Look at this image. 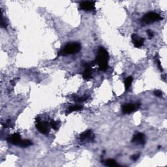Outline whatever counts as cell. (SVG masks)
<instances>
[{"label": "cell", "mask_w": 167, "mask_h": 167, "mask_svg": "<svg viewBox=\"0 0 167 167\" xmlns=\"http://www.w3.org/2000/svg\"><path fill=\"white\" fill-rule=\"evenodd\" d=\"M109 55L107 50L103 46L98 49L97 55L95 61L99 65V70L101 71H106L108 67Z\"/></svg>", "instance_id": "cell-1"}, {"label": "cell", "mask_w": 167, "mask_h": 167, "mask_svg": "<svg viewBox=\"0 0 167 167\" xmlns=\"http://www.w3.org/2000/svg\"><path fill=\"white\" fill-rule=\"evenodd\" d=\"M81 45L78 42H70L67 44L63 49L58 52V57L60 56L72 55L78 53L81 50Z\"/></svg>", "instance_id": "cell-2"}, {"label": "cell", "mask_w": 167, "mask_h": 167, "mask_svg": "<svg viewBox=\"0 0 167 167\" xmlns=\"http://www.w3.org/2000/svg\"><path fill=\"white\" fill-rule=\"evenodd\" d=\"M161 20H163V17L159 14L155 12H149L146 13L142 18L141 22L142 23L146 24H149L154 23L155 22H158Z\"/></svg>", "instance_id": "cell-3"}, {"label": "cell", "mask_w": 167, "mask_h": 167, "mask_svg": "<svg viewBox=\"0 0 167 167\" xmlns=\"http://www.w3.org/2000/svg\"><path fill=\"white\" fill-rule=\"evenodd\" d=\"M36 128L41 134L48 135L50 132L49 124L46 122L42 121L39 118H36Z\"/></svg>", "instance_id": "cell-4"}, {"label": "cell", "mask_w": 167, "mask_h": 167, "mask_svg": "<svg viewBox=\"0 0 167 167\" xmlns=\"http://www.w3.org/2000/svg\"><path fill=\"white\" fill-rule=\"evenodd\" d=\"M95 61L92 62H83V65L84 67V71L83 72V78L84 80H89L92 78V67L95 65Z\"/></svg>", "instance_id": "cell-5"}, {"label": "cell", "mask_w": 167, "mask_h": 167, "mask_svg": "<svg viewBox=\"0 0 167 167\" xmlns=\"http://www.w3.org/2000/svg\"><path fill=\"white\" fill-rule=\"evenodd\" d=\"M140 104L139 103L132 104V103H127L124 104L122 107V111L123 114H131L135 112L138 108H139Z\"/></svg>", "instance_id": "cell-6"}, {"label": "cell", "mask_w": 167, "mask_h": 167, "mask_svg": "<svg viewBox=\"0 0 167 167\" xmlns=\"http://www.w3.org/2000/svg\"><path fill=\"white\" fill-rule=\"evenodd\" d=\"M95 2H82L80 3V7L85 11L94 12L95 11Z\"/></svg>", "instance_id": "cell-7"}, {"label": "cell", "mask_w": 167, "mask_h": 167, "mask_svg": "<svg viewBox=\"0 0 167 167\" xmlns=\"http://www.w3.org/2000/svg\"><path fill=\"white\" fill-rule=\"evenodd\" d=\"M95 138V135L91 130H87L82 133L80 136V140L83 142H89L93 141Z\"/></svg>", "instance_id": "cell-8"}, {"label": "cell", "mask_w": 167, "mask_h": 167, "mask_svg": "<svg viewBox=\"0 0 167 167\" xmlns=\"http://www.w3.org/2000/svg\"><path fill=\"white\" fill-rule=\"evenodd\" d=\"M132 142L140 145H144L146 143V136L143 133H138L133 136L132 138Z\"/></svg>", "instance_id": "cell-9"}, {"label": "cell", "mask_w": 167, "mask_h": 167, "mask_svg": "<svg viewBox=\"0 0 167 167\" xmlns=\"http://www.w3.org/2000/svg\"><path fill=\"white\" fill-rule=\"evenodd\" d=\"M22 138L19 133H14L13 135L9 136L7 138L8 142L11 143V144L16 146H19L20 143L22 141Z\"/></svg>", "instance_id": "cell-10"}, {"label": "cell", "mask_w": 167, "mask_h": 167, "mask_svg": "<svg viewBox=\"0 0 167 167\" xmlns=\"http://www.w3.org/2000/svg\"><path fill=\"white\" fill-rule=\"evenodd\" d=\"M132 42L135 47L136 48H141L144 43V39L142 37H139L136 34L133 33L131 35Z\"/></svg>", "instance_id": "cell-11"}, {"label": "cell", "mask_w": 167, "mask_h": 167, "mask_svg": "<svg viewBox=\"0 0 167 167\" xmlns=\"http://www.w3.org/2000/svg\"><path fill=\"white\" fill-rule=\"evenodd\" d=\"M82 108L83 107L82 105H80V104H75V105L70 106L67 109L66 115H68L69 114L72 113L73 112L81 111V110H82Z\"/></svg>", "instance_id": "cell-12"}, {"label": "cell", "mask_w": 167, "mask_h": 167, "mask_svg": "<svg viewBox=\"0 0 167 167\" xmlns=\"http://www.w3.org/2000/svg\"><path fill=\"white\" fill-rule=\"evenodd\" d=\"M104 165H106L107 166H112V167H115V166H119V165L117 163V162L112 159H108L106 161H104Z\"/></svg>", "instance_id": "cell-13"}, {"label": "cell", "mask_w": 167, "mask_h": 167, "mask_svg": "<svg viewBox=\"0 0 167 167\" xmlns=\"http://www.w3.org/2000/svg\"><path fill=\"white\" fill-rule=\"evenodd\" d=\"M133 81V78L132 76H128L127 78H126V79L125 80V82H124L126 90H129V89L130 88V87L131 86Z\"/></svg>", "instance_id": "cell-14"}, {"label": "cell", "mask_w": 167, "mask_h": 167, "mask_svg": "<svg viewBox=\"0 0 167 167\" xmlns=\"http://www.w3.org/2000/svg\"><path fill=\"white\" fill-rule=\"evenodd\" d=\"M33 144V142L31 140H22L21 142L19 144V146L21 147H27L31 146Z\"/></svg>", "instance_id": "cell-15"}, {"label": "cell", "mask_w": 167, "mask_h": 167, "mask_svg": "<svg viewBox=\"0 0 167 167\" xmlns=\"http://www.w3.org/2000/svg\"><path fill=\"white\" fill-rule=\"evenodd\" d=\"M60 122H58V121H54L53 120H52L50 123V127L53 129L54 130H58L59 127H60Z\"/></svg>", "instance_id": "cell-16"}, {"label": "cell", "mask_w": 167, "mask_h": 167, "mask_svg": "<svg viewBox=\"0 0 167 167\" xmlns=\"http://www.w3.org/2000/svg\"><path fill=\"white\" fill-rule=\"evenodd\" d=\"M155 60H156L157 65V67H159V70H160L161 71H163V67H162V65H161V61H160L159 59L158 58H157V57H156V58H155Z\"/></svg>", "instance_id": "cell-17"}, {"label": "cell", "mask_w": 167, "mask_h": 167, "mask_svg": "<svg viewBox=\"0 0 167 167\" xmlns=\"http://www.w3.org/2000/svg\"><path fill=\"white\" fill-rule=\"evenodd\" d=\"M3 127L9 128V127H13V123L11 120H9V121L6 122L4 124H3Z\"/></svg>", "instance_id": "cell-18"}, {"label": "cell", "mask_w": 167, "mask_h": 167, "mask_svg": "<svg viewBox=\"0 0 167 167\" xmlns=\"http://www.w3.org/2000/svg\"><path fill=\"white\" fill-rule=\"evenodd\" d=\"M1 26H2V27H3V28H6V27H7L6 22H5V21L4 20L2 13V19H1Z\"/></svg>", "instance_id": "cell-19"}, {"label": "cell", "mask_w": 167, "mask_h": 167, "mask_svg": "<svg viewBox=\"0 0 167 167\" xmlns=\"http://www.w3.org/2000/svg\"><path fill=\"white\" fill-rule=\"evenodd\" d=\"M154 93L155 96L158 97H161L162 96V95H163V93H162V92L160 91V90H155Z\"/></svg>", "instance_id": "cell-20"}, {"label": "cell", "mask_w": 167, "mask_h": 167, "mask_svg": "<svg viewBox=\"0 0 167 167\" xmlns=\"http://www.w3.org/2000/svg\"><path fill=\"white\" fill-rule=\"evenodd\" d=\"M139 157H140V154H135V155H133V156H131V159L133 161H137L138 159H139Z\"/></svg>", "instance_id": "cell-21"}, {"label": "cell", "mask_w": 167, "mask_h": 167, "mask_svg": "<svg viewBox=\"0 0 167 167\" xmlns=\"http://www.w3.org/2000/svg\"><path fill=\"white\" fill-rule=\"evenodd\" d=\"M147 35H148V37H149L150 39H151V38H153V37L154 36V32H153V31H151V30H148V31H147Z\"/></svg>", "instance_id": "cell-22"}]
</instances>
